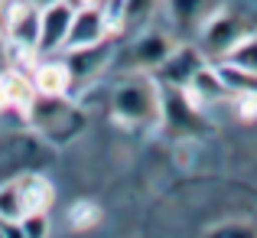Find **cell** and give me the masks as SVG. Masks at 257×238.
<instances>
[{
    "instance_id": "6da1fadb",
    "label": "cell",
    "mask_w": 257,
    "mask_h": 238,
    "mask_svg": "<svg viewBox=\"0 0 257 238\" xmlns=\"http://www.w3.org/2000/svg\"><path fill=\"white\" fill-rule=\"evenodd\" d=\"M111 105L114 114L127 124H150L160 118V82L144 75L124 82V85H117Z\"/></svg>"
},
{
    "instance_id": "7a4b0ae2",
    "label": "cell",
    "mask_w": 257,
    "mask_h": 238,
    "mask_svg": "<svg viewBox=\"0 0 257 238\" xmlns=\"http://www.w3.org/2000/svg\"><path fill=\"white\" fill-rule=\"evenodd\" d=\"M160 118L163 124H170L173 131H205V118L195 108V98L189 95V88L182 85H166L160 82Z\"/></svg>"
},
{
    "instance_id": "3957f363",
    "label": "cell",
    "mask_w": 257,
    "mask_h": 238,
    "mask_svg": "<svg viewBox=\"0 0 257 238\" xmlns=\"http://www.w3.org/2000/svg\"><path fill=\"white\" fill-rule=\"evenodd\" d=\"M114 20L107 17L104 7H82V10L72 13L69 33H65V46L62 49H78V46H94L101 39L111 36Z\"/></svg>"
},
{
    "instance_id": "277c9868",
    "label": "cell",
    "mask_w": 257,
    "mask_h": 238,
    "mask_svg": "<svg viewBox=\"0 0 257 238\" xmlns=\"http://www.w3.org/2000/svg\"><path fill=\"white\" fill-rule=\"evenodd\" d=\"M4 30H7V43L26 46V49L36 52L39 7H33L30 0H7V7H4Z\"/></svg>"
},
{
    "instance_id": "5b68a950",
    "label": "cell",
    "mask_w": 257,
    "mask_h": 238,
    "mask_svg": "<svg viewBox=\"0 0 257 238\" xmlns=\"http://www.w3.org/2000/svg\"><path fill=\"white\" fill-rule=\"evenodd\" d=\"M241 36H247V26L231 13H218L208 23H202V56L208 59H225V52L238 43Z\"/></svg>"
},
{
    "instance_id": "8992f818",
    "label": "cell",
    "mask_w": 257,
    "mask_h": 238,
    "mask_svg": "<svg viewBox=\"0 0 257 238\" xmlns=\"http://www.w3.org/2000/svg\"><path fill=\"white\" fill-rule=\"evenodd\" d=\"M72 7L65 0L52 7H43L39 10V39H36V52L43 56H52L65 46V33H69V23H72Z\"/></svg>"
},
{
    "instance_id": "52a82bcc",
    "label": "cell",
    "mask_w": 257,
    "mask_h": 238,
    "mask_svg": "<svg viewBox=\"0 0 257 238\" xmlns=\"http://www.w3.org/2000/svg\"><path fill=\"white\" fill-rule=\"evenodd\" d=\"M202 65H205L202 49H195V46H179V49H173L170 56L157 65L160 69L157 82H166V85H189V78H192L195 69H202Z\"/></svg>"
},
{
    "instance_id": "ba28073f",
    "label": "cell",
    "mask_w": 257,
    "mask_h": 238,
    "mask_svg": "<svg viewBox=\"0 0 257 238\" xmlns=\"http://www.w3.org/2000/svg\"><path fill=\"white\" fill-rule=\"evenodd\" d=\"M107 59H111V43H107V39H101V43H94V46H78V49H69V56H65L62 62H65V69H69L72 82H78V78L98 75V72L107 65Z\"/></svg>"
},
{
    "instance_id": "9c48e42d",
    "label": "cell",
    "mask_w": 257,
    "mask_h": 238,
    "mask_svg": "<svg viewBox=\"0 0 257 238\" xmlns=\"http://www.w3.org/2000/svg\"><path fill=\"white\" fill-rule=\"evenodd\" d=\"M17 189V199H20V212H46L52 206V186L43 180V176H23L20 183H13ZM20 215V219H23Z\"/></svg>"
},
{
    "instance_id": "30bf717a",
    "label": "cell",
    "mask_w": 257,
    "mask_h": 238,
    "mask_svg": "<svg viewBox=\"0 0 257 238\" xmlns=\"http://www.w3.org/2000/svg\"><path fill=\"white\" fill-rule=\"evenodd\" d=\"M72 85V75L69 69H65V62H39L36 69H33V88H36L39 95H65Z\"/></svg>"
},
{
    "instance_id": "8fae6325",
    "label": "cell",
    "mask_w": 257,
    "mask_h": 238,
    "mask_svg": "<svg viewBox=\"0 0 257 238\" xmlns=\"http://www.w3.org/2000/svg\"><path fill=\"white\" fill-rule=\"evenodd\" d=\"M170 52H173V43L163 33H144L134 43V59H137V65H147V69H157Z\"/></svg>"
},
{
    "instance_id": "7c38bea8",
    "label": "cell",
    "mask_w": 257,
    "mask_h": 238,
    "mask_svg": "<svg viewBox=\"0 0 257 238\" xmlns=\"http://www.w3.org/2000/svg\"><path fill=\"white\" fill-rule=\"evenodd\" d=\"M30 98H33V88L23 75H17V72H4L0 75V111H7V108H26Z\"/></svg>"
},
{
    "instance_id": "4fadbf2b",
    "label": "cell",
    "mask_w": 257,
    "mask_h": 238,
    "mask_svg": "<svg viewBox=\"0 0 257 238\" xmlns=\"http://www.w3.org/2000/svg\"><path fill=\"white\" fill-rule=\"evenodd\" d=\"M182 88H189V95H192V98H208V101L228 95V88L221 85L215 65H202V69H195V75L189 78V85H182Z\"/></svg>"
},
{
    "instance_id": "5bb4252c",
    "label": "cell",
    "mask_w": 257,
    "mask_h": 238,
    "mask_svg": "<svg viewBox=\"0 0 257 238\" xmlns=\"http://www.w3.org/2000/svg\"><path fill=\"white\" fill-rule=\"evenodd\" d=\"M215 72H218L221 85H225L231 95H238V92H251V88H257V72H247V69H241V65L218 62V65H215Z\"/></svg>"
},
{
    "instance_id": "9a60e30c",
    "label": "cell",
    "mask_w": 257,
    "mask_h": 238,
    "mask_svg": "<svg viewBox=\"0 0 257 238\" xmlns=\"http://www.w3.org/2000/svg\"><path fill=\"white\" fill-rule=\"evenodd\" d=\"M225 62L241 65V69H247V72H257V36H251V33L241 36L238 43L225 52Z\"/></svg>"
},
{
    "instance_id": "2e32d148",
    "label": "cell",
    "mask_w": 257,
    "mask_h": 238,
    "mask_svg": "<svg viewBox=\"0 0 257 238\" xmlns=\"http://www.w3.org/2000/svg\"><path fill=\"white\" fill-rule=\"evenodd\" d=\"M166 4L179 26H192L195 20H202V10H205V0H166Z\"/></svg>"
},
{
    "instance_id": "e0dca14e",
    "label": "cell",
    "mask_w": 257,
    "mask_h": 238,
    "mask_svg": "<svg viewBox=\"0 0 257 238\" xmlns=\"http://www.w3.org/2000/svg\"><path fill=\"white\" fill-rule=\"evenodd\" d=\"M69 219H72V225L75 228H94L98 225V219H101V209L94 206V202H75V209L69 212Z\"/></svg>"
},
{
    "instance_id": "ac0fdd59",
    "label": "cell",
    "mask_w": 257,
    "mask_h": 238,
    "mask_svg": "<svg viewBox=\"0 0 257 238\" xmlns=\"http://www.w3.org/2000/svg\"><path fill=\"white\" fill-rule=\"evenodd\" d=\"M20 199H17V189H13V183L10 186H4L0 189V219L4 222H20Z\"/></svg>"
},
{
    "instance_id": "d6986e66",
    "label": "cell",
    "mask_w": 257,
    "mask_h": 238,
    "mask_svg": "<svg viewBox=\"0 0 257 238\" xmlns=\"http://www.w3.org/2000/svg\"><path fill=\"white\" fill-rule=\"evenodd\" d=\"M234 111H238L241 121H257V88L234 95Z\"/></svg>"
},
{
    "instance_id": "ffe728a7",
    "label": "cell",
    "mask_w": 257,
    "mask_h": 238,
    "mask_svg": "<svg viewBox=\"0 0 257 238\" xmlns=\"http://www.w3.org/2000/svg\"><path fill=\"white\" fill-rule=\"evenodd\" d=\"M20 232L30 235V238H39L49 232V222H46V212H26L23 219H20Z\"/></svg>"
},
{
    "instance_id": "44dd1931",
    "label": "cell",
    "mask_w": 257,
    "mask_h": 238,
    "mask_svg": "<svg viewBox=\"0 0 257 238\" xmlns=\"http://www.w3.org/2000/svg\"><path fill=\"white\" fill-rule=\"evenodd\" d=\"M153 4H157V0H124V7H120V20L144 17L147 10H153Z\"/></svg>"
},
{
    "instance_id": "7402d4cb",
    "label": "cell",
    "mask_w": 257,
    "mask_h": 238,
    "mask_svg": "<svg viewBox=\"0 0 257 238\" xmlns=\"http://www.w3.org/2000/svg\"><path fill=\"white\" fill-rule=\"evenodd\" d=\"M215 235H254L251 228H244V225H225V228H218Z\"/></svg>"
},
{
    "instance_id": "603a6c76",
    "label": "cell",
    "mask_w": 257,
    "mask_h": 238,
    "mask_svg": "<svg viewBox=\"0 0 257 238\" xmlns=\"http://www.w3.org/2000/svg\"><path fill=\"white\" fill-rule=\"evenodd\" d=\"M0 52H7V30H4V17H0Z\"/></svg>"
},
{
    "instance_id": "cb8c5ba5",
    "label": "cell",
    "mask_w": 257,
    "mask_h": 238,
    "mask_svg": "<svg viewBox=\"0 0 257 238\" xmlns=\"http://www.w3.org/2000/svg\"><path fill=\"white\" fill-rule=\"evenodd\" d=\"M33 7H39V10H43V7H52V4H59V0H30Z\"/></svg>"
},
{
    "instance_id": "d4e9b609",
    "label": "cell",
    "mask_w": 257,
    "mask_h": 238,
    "mask_svg": "<svg viewBox=\"0 0 257 238\" xmlns=\"http://www.w3.org/2000/svg\"><path fill=\"white\" fill-rule=\"evenodd\" d=\"M4 7H7V0H0V17H4Z\"/></svg>"
}]
</instances>
